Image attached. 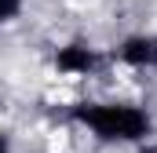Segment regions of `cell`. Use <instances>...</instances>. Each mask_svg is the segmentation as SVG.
<instances>
[{
    "label": "cell",
    "mask_w": 157,
    "mask_h": 153,
    "mask_svg": "<svg viewBox=\"0 0 157 153\" xmlns=\"http://www.w3.org/2000/svg\"><path fill=\"white\" fill-rule=\"evenodd\" d=\"M77 117L95 131V135H102V139H121V142L143 139V135L150 131L146 113L135 110V106H84V110H77Z\"/></svg>",
    "instance_id": "1"
},
{
    "label": "cell",
    "mask_w": 157,
    "mask_h": 153,
    "mask_svg": "<svg viewBox=\"0 0 157 153\" xmlns=\"http://www.w3.org/2000/svg\"><path fill=\"white\" fill-rule=\"evenodd\" d=\"M91 66H95V55L80 44H70V47L59 51V69L62 73H88Z\"/></svg>",
    "instance_id": "2"
},
{
    "label": "cell",
    "mask_w": 157,
    "mask_h": 153,
    "mask_svg": "<svg viewBox=\"0 0 157 153\" xmlns=\"http://www.w3.org/2000/svg\"><path fill=\"white\" fill-rule=\"evenodd\" d=\"M121 55H124V62H132V66H146V62L157 58V47H154V40H128V44L121 47Z\"/></svg>",
    "instance_id": "3"
},
{
    "label": "cell",
    "mask_w": 157,
    "mask_h": 153,
    "mask_svg": "<svg viewBox=\"0 0 157 153\" xmlns=\"http://www.w3.org/2000/svg\"><path fill=\"white\" fill-rule=\"evenodd\" d=\"M18 11H22V0H0V22L18 18Z\"/></svg>",
    "instance_id": "4"
},
{
    "label": "cell",
    "mask_w": 157,
    "mask_h": 153,
    "mask_svg": "<svg viewBox=\"0 0 157 153\" xmlns=\"http://www.w3.org/2000/svg\"><path fill=\"white\" fill-rule=\"evenodd\" d=\"M0 153H4V142H0Z\"/></svg>",
    "instance_id": "5"
}]
</instances>
